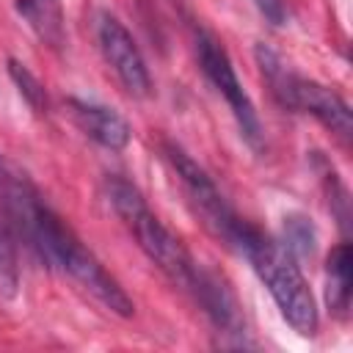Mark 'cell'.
Wrapping results in <instances>:
<instances>
[{
    "label": "cell",
    "instance_id": "obj_7",
    "mask_svg": "<svg viewBox=\"0 0 353 353\" xmlns=\"http://www.w3.org/2000/svg\"><path fill=\"white\" fill-rule=\"evenodd\" d=\"M97 44L105 63L110 66V72L116 74V80L127 94L132 97L152 94V74L138 41L132 39L130 28L108 8L97 11Z\"/></svg>",
    "mask_w": 353,
    "mask_h": 353
},
{
    "label": "cell",
    "instance_id": "obj_9",
    "mask_svg": "<svg viewBox=\"0 0 353 353\" xmlns=\"http://www.w3.org/2000/svg\"><path fill=\"white\" fill-rule=\"evenodd\" d=\"M14 11L19 14V19L33 30V36L44 47H50V50L66 47L63 0H14Z\"/></svg>",
    "mask_w": 353,
    "mask_h": 353
},
{
    "label": "cell",
    "instance_id": "obj_15",
    "mask_svg": "<svg viewBox=\"0 0 353 353\" xmlns=\"http://www.w3.org/2000/svg\"><path fill=\"white\" fill-rule=\"evenodd\" d=\"M254 6L265 17V22L273 28H284L290 22V8L284 0H254Z\"/></svg>",
    "mask_w": 353,
    "mask_h": 353
},
{
    "label": "cell",
    "instance_id": "obj_8",
    "mask_svg": "<svg viewBox=\"0 0 353 353\" xmlns=\"http://www.w3.org/2000/svg\"><path fill=\"white\" fill-rule=\"evenodd\" d=\"M66 113L85 138H91L97 146L108 152H121L132 141V127L116 108L83 97H66Z\"/></svg>",
    "mask_w": 353,
    "mask_h": 353
},
{
    "label": "cell",
    "instance_id": "obj_4",
    "mask_svg": "<svg viewBox=\"0 0 353 353\" xmlns=\"http://www.w3.org/2000/svg\"><path fill=\"white\" fill-rule=\"evenodd\" d=\"M254 58H256V66H259L273 99L284 110L306 113V116L317 119L342 146L350 143L353 113H350V105L342 99V94H336L334 88L323 85L314 77L298 74L273 47H268L262 41L254 47Z\"/></svg>",
    "mask_w": 353,
    "mask_h": 353
},
{
    "label": "cell",
    "instance_id": "obj_10",
    "mask_svg": "<svg viewBox=\"0 0 353 353\" xmlns=\"http://www.w3.org/2000/svg\"><path fill=\"white\" fill-rule=\"evenodd\" d=\"M350 287H353V248L347 240L336 243L325 259V303L336 320L350 314Z\"/></svg>",
    "mask_w": 353,
    "mask_h": 353
},
{
    "label": "cell",
    "instance_id": "obj_2",
    "mask_svg": "<svg viewBox=\"0 0 353 353\" xmlns=\"http://www.w3.org/2000/svg\"><path fill=\"white\" fill-rule=\"evenodd\" d=\"M102 199L135 237L146 259L201 309L215 334L223 336L221 342L234 345L248 336L245 314L232 284L215 268L199 262L188 251V245L152 212L143 193L130 179L121 174H108L102 182Z\"/></svg>",
    "mask_w": 353,
    "mask_h": 353
},
{
    "label": "cell",
    "instance_id": "obj_13",
    "mask_svg": "<svg viewBox=\"0 0 353 353\" xmlns=\"http://www.w3.org/2000/svg\"><path fill=\"white\" fill-rule=\"evenodd\" d=\"M284 240L281 245L295 256V259H306L314 254L317 248V226L312 223L309 215L303 212H290L284 215Z\"/></svg>",
    "mask_w": 353,
    "mask_h": 353
},
{
    "label": "cell",
    "instance_id": "obj_6",
    "mask_svg": "<svg viewBox=\"0 0 353 353\" xmlns=\"http://www.w3.org/2000/svg\"><path fill=\"white\" fill-rule=\"evenodd\" d=\"M163 157L171 165L176 182L182 185L190 207L196 210V215L201 218V223L207 226V232L226 245V240L232 237V232L243 221V215L229 204V199L221 193V188L215 185V179L204 171V165H199L179 143L163 141Z\"/></svg>",
    "mask_w": 353,
    "mask_h": 353
},
{
    "label": "cell",
    "instance_id": "obj_11",
    "mask_svg": "<svg viewBox=\"0 0 353 353\" xmlns=\"http://www.w3.org/2000/svg\"><path fill=\"white\" fill-rule=\"evenodd\" d=\"M6 72H8L11 83H14V88L19 91V97L28 102V108L36 116H44L50 110V97H47V88L39 80V74L19 58H8L6 61Z\"/></svg>",
    "mask_w": 353,
    "mask_h": 353
},
{
    "label": "cell",
    "instance_id": "obj_5",
    "mask_svg": "<svg viewBox=\"0 0 353 353\" xmlns=\"http://www.w3.org/2000/svg\"><path fill=\"white\" fill-rule=\"evenodd\" d=\"M190 41H193V52H196L201 74L223 97V102H226V108H229V113L237 124V132H240L243 143L254 154H262L265 146H268L265 143V127L259 121V113H256L248 91L243 88V83L234 72V63H232L226 47L221 44V39L212 30H207L199 22L190 25Z\"/></svg>",
    "mask_w": 353,
    "mask_h": 353
},
{
    "label": "cell",
    "instance_id": "obj_14",
    "mask_svg": "<svg viewBox=\"0 0 353 353\" xmlns=\"http://www.w3.org/2000/svg\"><path fill=\"white\" fill-rule=\"evenodd\" d=\"M19 292V240L6 221H0V295L17 298Z\"/></svg>",
    "mask_w": 353,
    "mask_h": 353
},
{
    "label": "cell",
    "instance_id": "obj_1",
    "mask_svg": "<svg viewBox=\"0 0 353 353\" xmlns=\"http://www.w3.org/2000/svg\"><path fill=\"white\" fill-rule=\"evenodd\" d=\"M0 221L11 226L17 240L47 270H58L77 281L108 312L119 317L135 314V303L124 287L50 207L30 174L6 152H0Z\"/></svg>",
    "mask_w": 353,
    "mask_h": 353
},
{
    "label": "cell",
    "instance_id": "obj_3",
    "mask_svg": "<svg viewBox=\"0 0 353 353\" xmlns=\"http://www.w3.org/2000/svg\"><path fill=\"white\" fill-rule=\"evenodd\" d=\"M232 251L251 265L256 279L270 292L284 323L298 336H314L320 328V314L309 281L298 268V259L251 221H245V226L240 229Z\"/></svg>",
    "mask_w": 353,
    "mask_h": 353
},
{
    "label": "cell",
    "instance_id": "obj_12",
    "mask_svg": "<svg viewBox=\"0 0 353 353\" xmlns=\"http://www.w3.org/2000/svg\"><path fill=\"white\" fill-rule=\"evenodd\" d=\"M314 163L323 168L320 174H323V188H325V196H328V210H331V215L336 218V223H339V229L347 234V229H350V193H347V188H345V182L339 179V174H336V168L320 154V152H314Z\"/></svg>",
    "mask_w": 353,
    "mask_h": 353
}]
</instances>
